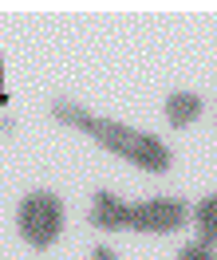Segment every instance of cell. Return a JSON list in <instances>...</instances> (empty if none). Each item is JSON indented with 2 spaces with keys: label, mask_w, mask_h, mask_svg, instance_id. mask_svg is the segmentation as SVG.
Wrapping results in <instances>:
<instances>
[{
  "label": "cell",
  "mask_w": 217,
  "mask_h": 260,
  "mask_svg": "<svg viewBox=\"0 0 217 260\" xmlns=\"http://www.w3.org/2000/svg\"><path fill=\"white\" fill-rule=\"evenodd\" d=\"M91 260H115V252H111V248H95V252H91Z\"/></svg>",
  "instance_id": "8"
},
{
  "label": "cell",
  "mask_w": 217,
  "mask_h": 260,
  "mask_svg": "<svg viewBox=\"0 0 217 260\" xmlns=\"http://www.w3.org/2000/svg\"><path fill=\"white\" fill-rule=\"evenodd\" d=\"M194 221H198V233H201L198 241L213 248V244H217V197H205V201H198Z\"/></svg>",
  "instance_id": "6"
},
{
  "label": "cell",
  "mask_w": 217,
  "mask_h": 260,
  "mask_svg": "<svg viewBox=\"0 0 217 260\" xmlns=\"http://www.w3.org/2000/svg\"><path fill=\"white\" fill-rule=\"evenodd\" d=\"M91 225H95V229H122V225H131V205H122L118 197H111L107 189H99L95 201H91Z\"/></svg>",
  "instance_id": "4"
},
{
  "label": "cell",
  "mask_w": 217,
  "mask_h": 260,
  "mask_svg": "<svg viewBox=\"0 0 217 260\" xmlns=\"http://www.w3.org/2000/svg\"><path fill=\"white\" fill-rule=\"evenodd\" d=\"M20 233L32 248H48L64 233V205L48 189H36L20 201Z\"/></svg>",
  "instance_id": "2"
},
{
  "label": "cell",
  "mask_w": 217,
  "mask_h": 260,
  "mask_svg": "<svg viewBox=\"0 0 217 260\" xmlns=\"http://www.w3.org/2000/svg\"><path fill=\"white\" fill-rule=\"evenodd\" d=\"M51 114L59 122H71V126L87 130L103 150L111 154H122L127 162H134L138 170H150V174H166L170 170V150L154 138V134H142V130H131L122 122H107V118H95V114L79 111L71 103H51Z\"/></svg>",
  "instance_id": "1"
},
{
  "label": "cell",
  "mask_w": 217,
  "mask_h": 260,
  "mask_svg": "<svg viewBox=\"0 0 217 260\" xmlns=\"http://www.w3.org/2000/svg\"><path fill=\"white\" fill-rule=\"evenodd\" d=\"M198 114H201V99H198V95L178 91V95L166 99V118H170V126H185V122H194Z\"/></svg>",
  "instance_id": "5"
},
{
  "label": "cell",
  "mask_w": 217,
  "mask_h": 260,
  "mask_svg": "<svg viewBox=\"0 0 217 260\" xmlns=\"http://www.w3.org/2000/svg\"><path fill=\"white\" fill-rule=\"evenodd\" d=\"M178 260H213V248L194 241V244H185V248H178Z\"/></svg>",
  "instance_id": "7"
},
{
  "label": "cell",
  "mask_w": 217,
  "mask_h": 260,
  "mask_svg": "<svg viewBox=\"0 0 217 260\" xmlns=\"http://www.w3.org/2000/svg\"><path fill=\"white\" fill-rule=\"evenodd\" d=\"M178 225H185V205L174 197H154V201L131 205V229L138 233H174Z\"/></svg>",
  "instance_id": "3"
}]
</instances>
